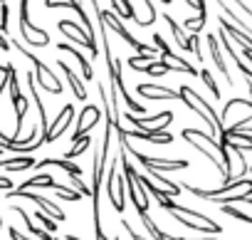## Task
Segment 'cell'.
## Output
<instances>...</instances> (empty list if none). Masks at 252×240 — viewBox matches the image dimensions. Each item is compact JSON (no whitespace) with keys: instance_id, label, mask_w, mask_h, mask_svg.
<instances>
[{"instance_id":"cell-1","label":"cell","mask_w":252,"mask_h":240,"mask_svg":"<svg viewBox=\"0 0 252 240\" xmlns=\"http://www.w3.org/2000/svg\"><path fill=\"white\" fill-rule=\"evenodd\" d=\"M181 139H186L188 144H193L195 151H200L215 169H220V176H222V186L232 183L235 176H232V161H230V151L225 146L218 144V139H213L210 134L200 132V129H183L181 132Z\"/></svg>"},{"instance_id":"cell-2","label":"cell","mask_w":252,"mask_h":240,"mask_svg":"<svg viewBox=\"0 0 252 240\" xmlns=\"http://www.w3.org/2000/svg\"><path fill=\"white\" fill-rule=\"evenodd\" d=\"M161 208H166L183 228H190V230H198V233H222L225 228L220 223H215L213 218H208L205 213H198L195 208H188V206H178L173 198H166L158 203Z\"/></svg>"},{"instance_id":"cell-3","label":"cell","mask_w":252,"mask_h":240,"mask_svg":"<svg viewBox=\"0 0 252 240\" xmlns=\"http://www.w3.org/2000/svg\"><path fill=\"white\" fill-rule=\"evenodd\" d=\"M178 99L193 111V114H198L203 122L208 124V129H210V137L213 139H220V134H222V122H220V116H218V111L193 89V87H188V84H183V87H178Z\"/></svg>"},{"instance_id":"cell-4","label":"cell","mask_w":252,"mask_h":240,"mask_svg":"<svg viewBox=\"0 0 252 240\" xmlns=\"http://www.w3.org/2000/svg\"><path fill=\"white\" fill-rule=\"evenodd\" d=\"M10 47H18L20 50V55L23 57H28L30 62H32V67H35V82L40 79V89H47L50 94H62V82H60V77L32 52V50H28V47H23L20 45V40H15V37H10Z\"/></svg>"},{"instance_id":"cell-5","label":"cell","mask_w":252,"mask_h":240,"mask_svg":"<svg viewBox=\"0 0 252 240\" xmlns=\"http://www.w3.org/2000/svg\"><path fill=\"white\" fill-rule=\"evenodd\" d=\"M119 161H121V169H124V186H126V193L131 196L136 213H139V215H141V213H149V193H146V188L134 178V164L129 161V154H126L121 146H119Z\"/></svg>"},{"instance_id":"cell-6","label":"cell","mask_w":252,"mask_h":240,"mask_svg":"<svg viewBox=\"0 0 252 240\" xmlns=\"http://www.w3.org/2000/svg\"><path fill=\"white\" fill-rule=\"evenodd\" d=\"M178 186L186 188L190 196L205 198V201H220V198L235 196V193H250V196H252V178H235L232 183L220 186V188H193V186H188V183H178Z\"/></svg>"},{"instance_id":"cell-7","label":"cell","mask_w":252,"mask_h":240,"mask_svg":"<svg viewBox=\"0 0 252 240\" xmlns=\"http://www.w3.org/2000/svg\"><path fill=\"white\" fill-rule=\"evenodd\" d=\"M92 8H96V18L104 23V28H106V30H114V33H116V35H119L124 42H129L134 50H139V55H156V50H154V47H149L146 42H139V40H136L129 30H126V28L121 25V20H119V18L111 13V10H99V3H92Z\"/></svg>"},{"instance_id":"cell-8","label":"cell","mask_w":252,"mask_h":240,"mask_svg":"<svg viewBox=\"0 0 252 240\" xmlns=\"http://www.w3.org/2000/svg\"><path fill=\"white\" fill-rule=\"evenodd\" d=\"M8 89H10V102L15 106V141H20V129H23V119L28 114V97H23L20 92V82H18V72H15V65L8 62Z\"/></svg>"},{"instance_id":"cell-9","label":"cell","mask_w":252,"mask_h":240,"mask_svg":"<svg viewBox=\"0 0 252 240\" xmlns=\"http://www.w3.org/2000/svg\"><path fill=\"white\" fill-rule=\"evenodd\" d=\"M28 8H30V3H28V0H23V3H20V25H18L20 37L25 40L28 47H47L50 45V35L42 28H37V25L30 23Z\"/></svg>"},{"instance_id":"cell-10","label":"cell","mask_w":252,"mask_h":240,"mask_svg":"<svg viewBox=\"0 0 252 240\" xmlns=\"http://www.w3.org/2000/svg\"><path fill=\"white\" fill-rule=\"evenodd\" d=\"M124 116L134 124V129L146 132V134H154V137L166 134L168 124L173 122V111H168V109H163V111H161V114H156V116H134V114H129V111H126Z\"/></svg>"},{"instance_id":"cell-11","label":"cell","mask_w":252,"mask_h":240,"mask_svg":"<svg viewBox=\"0 0 252 240\" xmlns=\"http://www.w3.org/2000/svg\"><path fill=\"white\" fill-rule=\"evenodd\" d=\"M5 198L8 201H15V198H28V201H32V203H37L40 206V210L45 213V215H50L55 223H62L64 220V210L57 206V203H52L50 198H45L42 193H35V191H8L5 193Z\"/></svg>"},{"instance_id":"cell-12","label":"cell","mask_w":252,"mask_h":240,"mask_svg":"<svg viewBox=\"0 0 252 240\" xmlns=\"http://www.w3.org/2000/svg\"><path fill=\"white\" fill-rule=\"evenodd\" d=\"M116 173H119V156H114L106 166V191H109L114 210L121 213L124 210V181H121V176L116 178Z\"/></svg>"},{"instance_id":"cell-13","label":"cell","mask_w":252,"mask_h":240,"mask_svg":"<svg viewBox=\"0 0 252 240\" xmlns=\"http://www.w3.org/2000/svg\"><path fill=\"white\" fill-rule=\"evenodd\" d=\"M101 116H104V114H101V106H96V104H87V106L79 111L77 129L72 132V146H74L79 139H84L89 129H94V127L101 122Z\"/></svg>"},{"instance_id":"cell-14","label":"cell","mask_w":252,"mask_h":240,"mask_svg":"<svg viewBox=\"0 0 252 240\" xmlns=\"http://www.w3.org/2000/svg\"><path fill=\"white\" fill-rule=\"evenodd\" d=\"M163 20L168 23V28H171V33H173V37H176V42H178V47L181 50H186V52H190V55H198V62H203V55H200V42H198V35H186L183 33V25H178L168 13H163Z\"/></svg>"},{"instance_id":"cell-15","label":"cell","mask_w":252,"mask_h":240,"mask_svg":"<svg viewBox=\"0 0 252 240\" xmlns=\"http://www.w3.org/2000/svg\"><path fill=\"white\" fill-rule=\"evenodd\" d=\"M57 28H60V30H62V35L69 40V45L87 47V50H89V55H92V60H96V57H99V50H94V47H92V42H89V37H87L84 28H79V25H77V23H72V20H60V23H57Z\"/></svg>"},{"instance_id":"cell-16","label":"cell","mask_w":252,"mask_h":240,"mask_svg":"<svg viewBox=\"0 0 252 240\" xmlns=\"http://www.w3.org/2000/svg\"><path fill=\"white\" fill-rule=\"evenodd\" d=\"M154 42H156V45H158V50H161V55H158L161 60L171 62L173 67H178L181 72H186V74H190V77H198V74H200V69H195V67H193V65H190L188 60L178 57V55H176V52H173V50H171V47L166 45V40H163V37H161L158 33L154 35Z\"/></svg>"},{"instance_id":"cell-17","label":"cell","mask_w":252,"mask_h":240,"mask_svg":"<svg viewBox=\"0 0 252 240\" xmlns=\"http://www.w3.org/2000/svg\"><path fill=\"white\" fill-rule=\"evenodd\" d=\"M74 122V106L72 104H64L62 109H60V114H57V119L50 124V132H47V139H45V144H52V141H57L62 134H64V129L69 127Z\"/></svg>"},{"instance_id":"cell-18","label":"cell","mask_w":252,"mask_h":240,"mask_svg":"<svg viewBox=\"0 0 252 240\" xmlns=\"http://www.w3.org/2000/svg\"><path fill=\"white\" fill-rule=\"evenodd\" d=\"M134 89H136L139 97H144V99H154V102L178 99V89H168V87H158V84H136Z\"/></svg>"},{"instance_id":"cell-19","label":"cell","mask_w":252,"mask_h":240,"mask_svg":"<svg viewBox=\"0 0 252 240\" xmlns=\"http://www.w3.org/2000/svg\"><path fill=\"white\" fill-rule=\"evenodd\" d=\"M218 23H220V30H225V35H227V37H232V40L242 47V52H252V37H250L247 33H242L240 28H235L225 15H220V18H218Z\"/></svg>"},{"instance_id":"cell-20","label":"cell","mask_w":252,"mask_h":240,"mask_svg":"<svg viewBox=\"0 0 252 240\" xmlns=\"http://www.w3.org/2000/svg\"><path fill=\"white\" fill-rule=\"evenodd\" d=\"M208 47H210V57H213L218 72H220V74L225 77V82L232 87L235 82H232V74H230V69H227V65H225V60H222V47H220V42H218L215 35H208Z\"/></svg>"},{"instance_id":"cell-21","label":"cell","mask_w":252,"mask_h":240,"mask_svg":"<svg viewBox=\"0 0 252 240\" xmlns=\"http://www.w3.org/2000/svg\"><path fill=\"white\" fill-rule=\"evenodd\" d=\"M10 210H13V213H18V215H20V220H23V223H25V233H28V235H35V238H37V240H55V235H50V233H45V230H42V228H37V225H35V223H32V218H30V215H28V210H25V208H23V206H13V208H10Z\"/></svg>"},{"instance_id":"cell-22","label":"cell","mask_w":252,"mask_h":240,"mask_svg":"<svg viewBox=\"0 0 252 240\" xmlns=\"http://www.w3.org/2000/svg\"><path fill=\"white\" fill-rule=\"evenodd\" d=\"M57 50H60V52H69V55H74V60L79 62L82 77H84V79H94V69H92V62H89V60H87V57H84V55H82V52H79V50H77L74 45H69V42H60V45H57Z\"/></svg>"},{"instance_id":"cell-23","label":"cell","mask_w":252,"mask_h":240,"mask_svg":"<svg viewBox=\"0 0 252 240\" xmlns=\"http://www.w3.org/2000/svg\"><path fill=\"white\" fill-rule=\"evenodd\" d=\"M57 65H60V69L67 74V79H69V84H72V92H74V97L79 99V102H87V87H84V82L77 77V72L64 62V60H57Z\"/></svg>"},{"instance_id":"cell-24","label":"cell","mask_w":252,"mask_h":240,"mask_svg":"<svg viewBox=\"0 0 252 240\" xmlns=\"http://www.w3.org/2000/svg\"><path fill=\"white\" fill-rule=\"evenodd\" d=\"M55 186H57V181H55L50 173H37V176L28 178L25 183H20L15 191H30V188H55Z\"/></svg>"},{"instance_id":"cell-25","label":"cell","mask_w":252,"mask_h":240,"mask_svg":"<svg viewBox=\"0 0 252 240\" xmlns=\"http://www.w3.org/2000/svg\"><path fill=\"white\" fill-rule=\"evenodd\" d=\"M37 161L32 156H15V159H0V169L5 171H28L32 169Z\"/></svg>"},{"instance_id":"cell-26","label":"cell","mask_w":252,"mask_h":240,"mask_svg":"<svg viewBox=\"0 0 252 240\" xmlns=\"http://www.w3.org/2000/svg\"><path fill=\"white\" fill-rule=\"evenodd\" d=\"M35 166H37V169H42V166H57V169L67 171L69 176H79V178H82V169H79L77 164H72V161H64V159H42V161H37Z\"/></svg>"},{"instance_id":"cell-27","label":"cell","mask_w":252,"mask_h":240,"mask_svg":"<svg viewBox=\"0 0 252 240\" xmlns=\"http://www.w3.org/2000/svg\"><path fill=\"white\" fill-rule=\"evenodd\" d=\"M74 13H79V20H82V28H84V33H87V37H89V42H92V47H94V50H99V47H96V37H94V25H92V20L87 18V10H84V5H82V3H77V8H74Z\"/></svg>"},{"instance_id":"cell-28","label":"cell","mask_w":252,"mask_h":240,"mask_svg":"<svg viewBox=\"0 0 252 240\" xmlns=\"http://www.w3.org/2000/svg\"><path fill=\"white\" fill-rule=\"evenodd\" d=\"M111 13L116 15L119 13V18H126V20H134V3H129V0H114L111 3Z\"/></svg>"},{"instance_id":"cell-29","label":"cell","mask_w":252,"mask_h":240,"mask_svg":"<svg viewBox=\"0 0 252 240\" xmlns=\"http://www.w3.org/2000/svg\"><path fill=\"white\" fill-rule=\"evenodd\" d=\"M220 210H222L225 215H230V218L240 220V223H252V215H250V213H245V210H240V208H235V206H220Z\"/></svg>"},{"instance_id":"cell-30","label":"cell","mask_w":252,"mask_h":240,"mask_svg":"<svg viewBox=\"0 0 252 240\" xmlns=\"http://www.w3.org/2000/svg\"><path fill=\"white\" fill-rule=\"evenodd\" d=\"M205 18H208V10L198 13V18H190V20H186V23H183V28H188V30H193V35H198V33L205 28Z\"/></svg>"},{"instance_id":"cell-31","label":"cell","mask_w":252,"mask_h":240,"mask_svg":"<svg viewBox=\"0 0 252 240\" xmlns=\"http://www.w3.org/2000/svg\"><path fill=\"white\" fill-rule=\"evenodd\" d=\"M89 144H92V139H89V137H84V139H79V141H77V144H74V146H72V149H69L67 154H64V161H72L74 156H79V154H84V151L89 149Z\"/></svg>"},{"instance_id":"cell-32","label":"cell","mask_w":252,"mask_h":240,"mask_svg":"<svg viewBox=\"0 0 252 240\" xmlns=\"http://www.w3.org/2000/svg\"><path fill=\"white\" fill-rule=\"evenodd\" d=\"M35 218H37V223L42 225V230H45V233L55 235V230H57V223H55V220H52L50 215H45V213H42V210L37 208V210H35Z\"/></svg>"},{"instance_id":"cell-33","label":"cell","mask_w":252,"mask_h":240,"mask_svg":"<svg viewBox=\"0 0 252 240\" xmlns=\"http://www.w3.org/2000/svg\"><path fill=\"white\" fill-rule=\"evenodd\" d=\"M52 191H55L60 198H64V201H82V196H79L74 188H67V186H62V183H57Z\"/></svg>"},{"instance_id":"cell-34","label":"cell","mask_w":252,"mask_h":240,"mask_svg":"<svg viewBox=\"0 0 252 240\" xmlns=\"http://www.w3.org/2000/svg\"><path fill=\"white\" fill-rule=\"evenodd\" d=\"M200 79L205 82V87L210 89V94H213L215 99H220V87L215 84V79H213V74H210L208 69H200Z\"/></svg>"},{"instance_id":"cell-35","label":"cell","mask_w":252,"mask_h":240,"mask_svg":"<svg viewBox=\"0 0 252 240\" xmlns=\"http://www.w3.org/2000/svg\"><path fill=\"white\" fill-rule=\"evenodd\" d=\"M69 181H72V188H74V191H77L82 198H92V188H89V186H87V183H84L79 176H69Z\"/></svg>"},{"instance_id":"cell-36","label":"cell","mask_w":252,"mask_h":240,"mask_svg":"<svg viewBox=\"0 0 252 240\" xmlns=\"http://www.w3.org/2000/svg\"><path fill=\"white\" fill-rule=\"evenodd\" d=\"M121 228H124L126 233H129V235H131V240H146L144 235H139V233H136V228H134V225H131L129 220H121Z\"/></svg>"},{"instance_id":"cell-37","label":"cell","mask_w":252,"mask_h":240,"mask_svg":"<svg viewBox=\"0 0 252 240\" xmlns=\"http://www.w3.org/2000/svg\"><path fill=\"white\" fill-rule=\"evenodd\" d=\"M8 235H10V240H32L30 235H25V233H20L15 225H8Z\"/></svg>"},{"instance_id":"cell-38","label":"cell","mask_w":252,"mask_h":240,"mask_svg":"<svg viewBox=\"0 0 252 240\" xmlns=\"http://www.w3.org/2000/svg\"><path fill=\"white\" fill-rule=\"evenodd\" d=\"M0 188H3V191L8 193V191H13L15 186H13V181H10V178H5V176H0Z\"/></svg>"},{"instance_id":"cell-39","label":"cell","mask_w":252,"mask_h":240,"mask_svg":"<svg viewBox=\"0 0 252 240\" xmlns=\"http://www.w3.org/2000/svg\"><path fill=\"white\" fill-rule=\"evenodd\" d=\"M0 50H3V52H10V40H8L3 33H0Z\"/></svg>"},{"instance_id":"cell-40","label":"cell","mask_w":252,"mask_h":240,"mask_svg":"<svg viewBox=\"0 0 252 240\" xmlns=\"http://www.w3.org/2000/svg\"><path fill=\"white\" fill-rule=\"evenodd\" d=\"M161 233H163V230H161ZM163 238H166V240H193V238H178V235H166V233H163ZM198 240H215V238H198Z\"/></svg>"},{"instance_id":"cell-41","label":"cell","mask_w":252,"mask_h":240,"mask_svg":"<svg viewBox=\"0 0 252 240\" xmlns=\"http://www.w3.org/2000/svg\"><path fill=\"white\" fill-rule=\"evenodd\" d=\"M240 203H247V206H252V196H245V198H242Z\"/></svg>"},{"instance_id":"cell-42","label":"cell","mask_w":252,"mask_h":240,"mask_svg":"<svg viewBox=\"0 0 252 240\" xmlns=\"http://www.w3.org/2000/svg\"><path fill=\"white\" fill-rule=\"evenodd\" d=\"M67 240H79V238L77 235H67Z\"/></svg>"},{"instance_id":"cell-43","label":"cell","mask_w":252,"mask_h":240,"mask_svg":"<svg viewBox=\"0 0 252 240\" xmlns=\"http://www.w3.org/2000/svg\"><path fill=\"white\" fill-rule=\"evenodd\" d=\"M247 173H252V166H247Z\"/></svg>"},{"instance_id":"cell-44","label":"cell","mask_w":252,"mask_h":240,"mask_svg":"<svg viewBox=\"0 0 252 240\" xmlns=\"http://www.w3.org/2000/svg\"><path fill=\"white\" fill-rule=\"evenodd\" d=\"M0 156H3V149H0Z\"/></svg>"},{"instance_id":"cell-45","label":"cell","mask_w":252,"mask_h":240,"mask_svg":"<svg viewBox=\"0 0 252 240\" xmlns=\"http://www.w3.org/2000/svg\"><path fill=\"white\" fill-rule=\"evenodd\" d=\"M114 240H119V235H116V238H114Z\"/></svg>"},{"instance_id":"cell-46","label":"cell","mask_w":252,"mask_h":240,"mask_svg":"<svg viewBox=\"0 0 252 240\" xmlns=\"http://www.w3.org/2000/svg\"><path fill=\"white\" fill-rule=\"evenodd\" d=\"M55 240H60V238H55Z\"/></svg>"}]
</instances>
